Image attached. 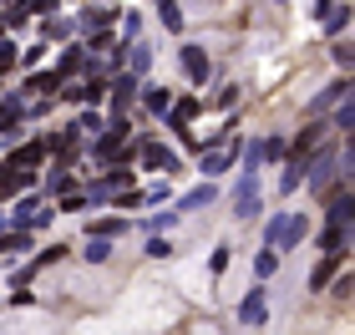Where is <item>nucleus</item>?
I'll use <instances>...</instances> for the list:
<instances>
[{
  "mask_svg": "<svg viewBox=\"0 0 355 335\" xmlns=\"http://www.w3.org/2000/svg\"><path fill=\"white\" fill-rule=\"evenodd\" d=\"M137 163L153 168V173H178V168H183V157H178L163 137H142L137 142Z\"/></svg>",
  "mask_w": 355,
  "mask_h": 335,
  "instance_id": "1",
  "label": "nucleus"
},
{
  "mask_svg": "<svg viewBox=\"0 0 355 335\" xmlns=\"http://www.w3.org/2000/svg\"><path fill=\"white\" fill-rule=\"evenodd\" d=\"M137 87H142V76H132V71H112V102H107V117H127L132 112V102H137Z\"/></svg>",
  "mask_w": 355,
  "mask_h": 335,
  "instance_id": "2",
  "label": "nucleus"
},
{
  "mask_svg": "<svg viewBox=\"0 0 355 335\" xmlns=\"http://www.w3.org/2000/svg\"><path fill=\"white\" fill-rule=\"evenodd\" d=\"M254 214H259V178L244 168V178H239V188H234V218L249 223Z\"/></svg>",
  "mask_w": 355,
  "mask_h": 335,
  "instance_id": "3",
  "label": "nucleus"
},
{
  "mask_svg": "<svg viewBox=\"0 0 355 335\" xmlns=\"http://www.w3.org/2000/svg\"><path fill=\"white\" fill-rule=\"evenodd\" d=\"M320 142H325V117L315 112V117L304 122V132H300L295 142H284V157H310V153L320 148Z\"/></svg>",
  "mask_w": 355,
  "mask_h": 335,
  "instance_id": "4",
  "label": "nucleus"
},
{
  "mask_svg": "<svg viewBox=\"0 0 355 335\" xmlns=\"http://www.w3.org/2000/svg\"><path fill=\"white\" fill-rule=\"evenodd\" d=\"M264 320H269V295H264V284H254L239 300V325H264Z\"/></svg>",
  "mask_w": 355,
  "mask_h": 335,
  "instance_id": "5",
  "label": "nucleus"
},
{
  "mask_svg": "<svg viewBox=\"0 0 355 335\" xmlns=\"http://www.w3.org/2000/svg\"><path fill=\"white\" fill-rule=\"evenodd\" d=\"M304 234H310V218H304V214H284V223H279V239H274V249H279V254L300 249V244H304Z\"/></svg>",
  "mask_w": 355,
  "mask_h": 335,
  "instance_id": "6",
  "label": "nucleus"
},
{
  "mask_svg": "<svg viewBox=\"0 0 355 335\" xmlns=\"http://www.w3.org/2000/svg\"><path fill=\"white\" fill-rule=\"evenodd\" d=\"M46 157H51V148H46V137H36V142H21V148L6 157V168H41Z\"/></svg>",
  "mask_w": 355,
  "mask_h": 335,
  "instance_id": "7",
  "label": "nucleus"
},
{
  "mask_svg": "<svg viewBox=\"0 0 355 335\" xmlns=\"http://www.w3.org/2000/svg\"><path fill=\"white\" fill-rule=\"evenodd\" d=\"M183 71H188V82H193V87H203V82H208L214 61H208V51H203V46H183Z\"/></svg>",
  "mask_w": 355,
  "mask_h": 335,
  "instance_id": "8",
  "label": "nucleus"
},
{
  "mask_svg": "<svg viewBox=\"0 0 355 335\" xmlns=\"http://www.w3.org/2000/svg\"><path fill=\"white\" fill-rule=\"evenodd\" d=\"M340 264H345V249H325V259L310 269V290L320 295V290H325V284L335 280V269H340Z\"/></svg>",
  "mask_w": 355,
  "mask_h": 335,
  "instance_id": "9",
  "label": "nucleus"
},
{
  "mask_svg": "<svg viewBox=\"0 0 355 335\" xmlns=\"http://www.w3.org/2000/svg\"><path fill=\"white\" fill-rule=\"evenodd\" d=\"M21 122H26V97L21 92L0 97V132H21Z\"/></svg>",
  "mask_w": 355,
  "mask_h": 335,
  "instance_id": "10",
  "label": "nucleus"
},
{
  "mask_svg": "<svg viewBox=\"0 0 355 335\" xmlns=\"http://www.w3.org/2000/svg\"><path fill=\"white\" fill-rule=\"evenodd\" d=\"M214 198H218V188H214V178H203L198 188H188V194L178 198V209H173V214H193V209H208V203H214Z\"/></svg>",
  "mask_w": 355,
  "mask_h": 335,
  "instance_id": "11",
  "label": "nucleus"
},
{
  "mask_svg": "<svg viewBox=\"0 0 355 335\" xmlns=\"http://www.w3.org/2000/svg\"><path fill=\"white\" fill-rule=\"evenodd\" d=\"M61 82H67V76H61L56 67L51 71H36V76H26V82H21V97H36V92H41V97H51V92H61Z\"/></svg>",
  "mask_w": 355,
  "mask_h": 335,
  "instance_id": "12",
  "label": "nucleus"
},
{
  "mask_svg": "<svg viewBox=\"0 0 355 335\" xmlns=\"http://www.w3.org/2000/svg\"><path fill=\"white\" fill-rule=\"evenodd\" d=\"M325 218H330V223H350V218H355V194H350V188H335V194H330Z\"/></svg>",
  "mask_w": 355,
  "mask_h": 335,
  "instance_id": "13",
  "label": "nucleus"
},
{
  "mask_svg": "<svg viewBox=\"0 0 355 335\" xmlns=\"http://www.w3.org/2000/svg\"><path fill=\"white\" fill-rule=\"evenodd\" d=\"M193 117H198V102H193V97H183V102H173L168 112H163V122L173 127V132H188V122Z\"/></svg>",
  "mask_w": 355,
  "mask_h": 335,
  "instance_id": "14",
  "label": "nucleus"
},
{
  "mask_svg": "<svg viewBox=\"0 0 355 335\" xmlns=\"http://www.w3.org/2000/svg\"><path fill=\"white\" fill-rule=\"evenodd\" d=\"M310 157H315V153H310ZM335 168H340V157H325V153L315 157V168H310V188H315V198L325 194V183L335 178Z\"/></svg>",
  "mask_w": 355,
  "mask_h": 335,
  "instance_id": "15",
  "label": "nucleus"
},
{
  "mask_svg": "<svg viewBox=\"0 0 355 335\" xmlns=\"http://www.w3.org/2000/svg\"><path fill=\"white\" fill-rule=\"evenodd\" d=\"M36 239H31V229H21V223H10L6 234H0V254H26Z\"/></svg>",
  "mask_w": 355,
  "mask_h": 335,
  "instance_id": "16",
  "label": "nucleus"
},
{
  "mask_svg": "<svg viewBox=\"0 0 355 335\" xmlns=\"http://www.w3.org/2000/svg\"><path fill=\"white\" fill-rule=\"evenodd\" d=\"M137 97H142V107H148V112H157V117L173 107V92H168V87H137Z\"/></svg>",
  "mask_w": 355,
  "mask_h": 335,
  "instance_id": "17",
  "label": "nucleus"
},
{
  "mask_svg": "<svg viewBox=\"0 0 355 335\" xmlns=\"http://www.w3.org/2000/svg\"><path fill=\"white\" fill-rule=\"evenodd\" d=\"M239 163V148H229V153H208L203 157V178H218V173H229Z\"/></svg>",
  "mask_w": 355,
  "mask_h": 335,
  "instance_id": "18",
  "label": "nucleus"
},
{
  "mask_svg": "<svg viewBox=\"0 0 355 335\" xmlns=\"http://www.w3.org/2000/svg\"><path fill=\"white\" fill-rule=\"evenodd\" d=\"M112 21H117V10H107V6H92V10L76 15V26H82V31H102V26H112Z\"/></svg>",
  "mask_w": 355,
  "mask_h": 335,
  "instance_id": "19",
  "label": "nucleus"
},
{
  "mask_svg": "<svg viewBox=\"0 0 355 335\" xmlns=\"http://www.w3.org/2000/svg\"><path fill=\"white\" fill-rule=\"evenodd\" d=\"M82 67H87V46H67V51H61V61H56L61 76H76Z\"/></svg>",
  "mask_w": 355,
  "mask_h": 335,
  "instance_id": "20",
  "label": "nucleus"
},
{
  "mask_svg": "<svg viewBox=\"0 0 355 335\" xmlns=\"http://www.w3.org/2000/svg\"><path fill=\"white\" fill-rule=\"evenodd\" d=\"M132 223H127L122 214H107V218H96V223H87V234H102V239H112V234H127Z\"/></svg>",
  "mask_w": 355,
  "mask_h": 335,
  "instance_id": "21",
  "label": "nucleus"
},
{
  "mask_svg": "<svg viewBox=\"0 0 355 335\" xmlns=\"http://www.w3.org/2000/svg\"><path fill=\"white\" fill-rule=\"evenodd\" d=\"M279 259H284V254L274 249V244H264V249H259V259H254V275H259V280H274V269H279Z\"/></svg>",
  "mask_w": 355,
  "mask_h": 335,
  "instance_id": "22",
  "label": "nucleus"
},
{
  "mask_svg": "<svg viewBox=\"0 0 355 335\" xmlns=\"http://www.w3.org/2000/svg\"><path fill=\"white\" fill-rule=\"evenodd\" d=\"M345 92H350V82H345V76H335V82H330V87H325V92H320V97H315V107H310V112H325L330 102H340Z\"/></svg>",
  "mask_w": 355,
  "mask_h": 335,
  "instance_id": "23",
  "label": "nucleus"
},
{
  "mask_svg": "<svg viewBox=\"0 0 355 335\" xmlns=\"http://www.w3.org/2000/svg\"><path fill=\"white\" fill-rule=\"evenodd\" d=\"M345 244H350V223H330L320 234V249H345Z\"/></svg>",
  "mask_w": 355,
  "mask_h": 335,
  "instance_id": "24",
  "label": "nucleus"
},
{
  "mask_svg": "<svg viewBox=\"0 0 355 335\" xmlns=\"http://www.w3.org/2000/svg\"><path fill=\"white\" fill-rule=\"evenodd\" d=\"M87 239H92V244H87V259H92V264H102L107 254H112V239H102V234H87Z\"/></svg>",
  "mask_w": 355,
  "mask_h": 335,
  "instance_id": "25",
  "label": "nucleus"
},
{
  "mask_svg": "<svg viewBox=\"0 0 355 335\" xmlns=\"http://www.w3.org/2000/svg\"><path fill=\"white\" fill-rule=\"evenodd\" d=\"M102 127H107V112H82V122H76V132H102Z\"/></svg>",
  "mask_w": 355,
  "mask_h": 335,
  "instance_id": "26",
  "label": "nucleus"
},
{
  "mask_svg": "<svg viewBox=\"0 0 355 335\" xmlns=\"http://www.w3.org/2000/svg\"><path fill=\"white\" fill-rule=\"evenodd\" d=\"M325 26H330V36H345V26H350V6L330 10V15H325Z\"/></svg>",
  "mask_w": 355,
  "mask_h": 335,
  "instance_id": "27",
  "label": "nucleus"
},
{
  "mask_svg": "<svg viewBox=\"0 0 355 335\" xmlns=\"http://www.w3.org/2000/svg\"><path fill=\"white\" fill-rule=\"evenodd\" d=\"M127 61H132V76H148V71H153V51H148V46H137Z\"/></svg>",
  "mask_w": 355,
  "mask_h": 335,
  "instance_id": "28",
  "label": "nucleus"
},
{
  "mask_svg": "<svg viewBox=\"0 0 355 335\" xmlns=\"http://www.w3.org/2000/svg\"><path fill=\"white\" fill-rule=\"evenodd\" d=\"M15 56H21V51H15V41H10V31H6V36H0V71H10Z\"/></svg>",
  "mask_w": 355,
  "mask_h": 335,
  "instance_id": "29",
  "label": "nucleus"
},
{
  "mask_svg": "<svg viewBox=\"0 0 355 335\" xmlns=\"http://www.w3.org/2000/svg\"><path fill=\"white\" fill-rule=\"evenodd\" d=\"M168 198H173V188H168V183H153L148 194H142V203H153V209H163Z\"/></svg>",
  "mask_w": 355,
  "mask_h": 335,
  "instance_id": "30",
  "label": "nucleus"
},
{
  "mask_svg": "<svg viewBox=\"0 0 355 335\" xmlns=\"http://www.w3.org/2000/svg\"><path fill=\"white\" fill-rule=\"evenodd\" d=\"M41 56H46V46L36 41V46H26V51L15 56V67H31V71H36V61H41Z\"/></svg>",
  "mask_w": 355,
  "mask_h": 335,
  "instance_id": "31",
  "label": "nucleus"
},
{
  "mask_svg": "<svg viewBox=\"0 0 355 335\" xmlns=\"http://www.w3.org/2000/svg\"><path fill=\"white\" fill-rule=\"evenodd\" d=\"M112 41H117V36H112L107 26H102V31H87V46H92V51H107Z\"/></svg>",
  "mask_w": 355,
  "mask_h": 335,
  "instance_id": "32",
  "label": "nucleus"
},
{
  "mask_svg": "<svg viewBox=\"0 0 355 335\" xmlns=\"http://www.w3.org/2000/svg\"><path fill=\"white\" fill-rule=\"evenodd\" d=\"M56 259H67V244H51V249H46V254H41V259L31 264V269H36V275H41V269H46V264H56Z\"/></svg>",
  "mask_w": 355,
  "mask_h": 335,
  "instance_id": "33",
  "label": "nucleus"
},
{
  "mask_svg": "<svg viewBox=\"0 0 355 335\" xmlns=\"http://www.w3.org/2000/svg\"><path fill=\"white\" fill-rule=\"evenodd\" d=\"M229 254H234L229 244H218V249H214V259H208V269H214V275H223V269H229Z\"/></svg>",
  "mask_w": 355,
  "mask_h": 335,
  "instance_id": "34",
  "label": "nucleus"
},
{
  "mask_svg": "<svg viewBox=\"0 0 355 335\" xmlns=\"http://www.w3.org/2000/svg\"><path fill=\"white\" fill-rule=\"evenodd\" d=\"M122 31H127V41H132L137 31H142V15L137 10H122Z\"/></svg>",
  "mask_w": 355,
  "mask_h": 335,
  "instance_id": "35",
  "label": "nucleus"
},
{
  "mask_svg": "<svg viewBox=\"0 0 355 335\" xmlns=\"http://www.w3.org/2000/svg\"><path fill=\"white\" fill-rule=\"evenodd\" d=\"M148 254H153V259H168V254H173V244H168V239H157V234H153V239H148Z\"/></svg>",
  "mask_w": 355,
  "mask_h": 335,
  "instance_id": "36",
  "label": "nucleus"
},
{
  "mask_svg": "<svg viewBox=\"0 0 355 335\" xmlns=\"http://www.w3.org/2000/svg\"><path fill=\"white\" fill-rule=\"evenodd\" d=\"M330 56L340 61V67H350V41H345V36H335V46H330Z\"/></svg>",
  "mask_w": 355,
  "mask_h": 335,
  "instance_id": "37",
  "label": "nucleus"
},
{
  "mask_svg": "<svg viewBox=\"0 0 355 335\" xmlns=\"http://www.w3.org/2000/svg\"><path fill=\"white\" fill-rule=\"evenodd\" d=\"M67 31H71L67 21H46V41H67Z\"/></svg>",
  "mask_w": 355,
  "mask_h": 335,
  "instance_id": "38",
  "label": "nucleus"
},
{
  "mask_svg": "<svg viewBox=\"0 0 355 335\" xmlns=\"http://www.w3.org/2000/svg\"><path fill=\"white\" fill-rule=\"evenodd\" d=\"M350 122H355V107H350V102H345V107H340V112H335V127H345V132H350Z\"/></svg>",
  "mask_w": 355,
  "mask_h": 335,
  "instance_id": "39",
  "label": "nucleus"
},
{
  "mask_svg": "<svg viewBox=\"0 0 355 335\" xmlns=\"http://www.w3.org/2000/svg\"><path fill=\"white\" fill-rule=\"evenodd\" d=\"M0 36H6V21H0Z\"/></svg>",
  "mask_w": 355,
  "mask_h": 335,
  "instance_id": "40",
  "label": "nucleus"
},
{
  "mask_svg": "<svg viewBox=\"0 0 355 335\" xmlns=\"http://www.w3.org/2000/svg\"><path fill=\"white\" fill-rule=\"evenodd\" d=\"M0 97H6V82H0Z\"/></svg>",
  "mask_w": 355,
  "mask_h": 335,
  "instance_id": "41",
  "label": "nucleus"
},
{
  "mask_svg": "<svg viewBox=\"0 0 355 335\" xmlns=\"http://www.w3.org/2000/svg\"><path fill=\"white\" fill-rule=\"evenodd\" d=\"M0 173H6V163H0Z\"/></svg>",
  "mask_w": 355,
  "mask_h": 335,
  "instance_id": "42",
  "label": "nucleus"
}]
</instances>
